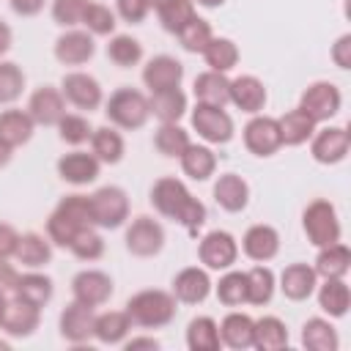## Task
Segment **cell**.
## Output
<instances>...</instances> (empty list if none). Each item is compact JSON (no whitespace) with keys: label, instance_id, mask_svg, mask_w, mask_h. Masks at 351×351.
Returning a JSON list of instances; mask_svg holds the SVG:
<instances>
[{"label":"cell","instance_id":"obj_1","mask_svg":"<svg viewBox=\"0 0 351 351\" xmlns=\"http://www.w3.org/2000/svg\"><path fill=\"white\" fill-rule=\"evenodd\" d=\"M151 203L156 206L159 214L186 225L189 230H197L203 225V219H206L203 203L195 200L186 192V186L181 181H176V178H159L154 184V189H151Z\"/></svg>","mask_w":351,"mask_h":351},{"label":"cell","instance_id":"obj_2","mask_svg":"<svg viewBox=\"0 0 351 351\" xmlns=\"http://www.w3.org/2000/svg\"><path fill=\"white\" fill-rule=\"evenodd\" d=\"M126 315L140 326H165L176 315V299L165 291H140L129 299Z\"/></svg>","mask_w":351,"mask_h":351},{"label":"cell","instance_id":"obj_3","mask_svg":"<svg viewBox=\"0 0 351 351\" xmlns=\"http://www.w3.org/2000/svg\"><path fill=\"white\" fill-rule=\"evenodd\" d=\"M107 115L112 123L123 126V129H137L145 123V118L151 115L148 110V99L140 93V90H132V88H121L110 96L107 101Z\"/></svg>","mask_w":351,"mask_h":351},{"label":"cell","instance_id":"obj_4","mask_svg":"<svg viewBox=\"0 0 351 351\" xmlns=\"http://www.w3.org/2000/svg\"><path fill=\"white\" fill-rule=\"evenodd\" d=\"M304 230L315 247H326V244L340 241V222H337L335 206L326 200H313L304 208Z\"/></svg>","mask_w":351,"mask_h":351},{"label":"cell","instance_id":"obj_5","mask_svg":"<svg viewBox=\"0 0 351 351\" xmlns=\"http://www.w3.org/2000/svg\"><path fill=\"white\" fill-rule=\"evenodd\" d=\"M129 214L126 192L118 186H101L90 195V217L101 228H118Z\"/></svg>","mask_w":351,"mask_h":351},{"label":"cell","instance_id":"obj_6","mask_svg":"<svg viewBox=\"0 0 351 351\" xmlns=\"http://www.w3.org/2000/svg\"><path fill=\"white\" fill-rule=\"evenodd\" d=\"M192 126L208 143H228L233 137V121L222 107L197 104L195 112H192Z\"/></svg>","mask_w":351,"mask_h":351},{"label":"cell","instance_id":"obj_7","mask_svg":"<svg viewBox=\"0 0 351 351\" xmlns=\"http://www.w3.org/2000/svg\"><path fill=\"white\" fill-rule=\"evenodd\" d=\"M244 145H247L252 154H258V156L274 154V151L282 145L280 123H277L274 118H266V115L252 118V121L244 126Z\"/></svg>","mask_w":351,"mask_h":351},{"label":"cell","instance_id":"obj_8","mask_svg":"<svg viewBox=\"0 0 351 351\" xmlns=\"http://www.w3.org/2000/svg\"><path fill=\"white\" fill-rule=\"evenodd\" d=\"M162 241H165V230L159 222H154L151 217H137L129 230H126V247L140 255V258H148V255H156L162 250Z\"/></svg>","mask_w":351,"mask_h":351},{"label":"cell","instance_id":"obj_9","mask_svg":"<svg viewBox=\"0 0 351 351\" xmlns=\"http://www.w3.org/2000/svg\"><path fill=\"white\" fill-rule=\"evenodd\" d=\"M313 121H326L340 110V90L332 82H313L304 93H302V104H299Z\"/></svg>","mask_w":351,"mask_h":351},{"label":"cell","instance_id":"obj_10","mask_svg":"<svg viewBox=\"0 0 351 351\" xmlns=\"http://www.w3.org/2000/svg\"><path fill=\"white\" fill-rule=\"evenodd\" d=\"M71 291H74V299L82 302V304H104L110 296H112V280L104 274V271H80L74 280H71Z\"/></svg>","mask_w":351,"mask_h":351},{"label":"cell","instance_id":"obj_11","mask_svg":"<svg viewBox=\"0 0 351 351\" xmlns=\"http://www.w3.org/2000/svg\"><path fill=\"white\" fill-rule=\"evenodd\" d=\"M236 239L225 230H211L203 241H200V261L208 269H228L236 261Z\"/></svg>","mask_w":351,"mask_h":351},{"label":"cell","instance_id":"obj_12","mask_svg":"<svg viewBox=\"0 0 351 351\" xmlns=\"http://www.w3.org/2000/svg\"><path fill=\"white\" fill-rule=\"evenodd\" d=\"M93 307L90 304H82V302H71L63 315H60V335L71 343H82L93 335Z\"/></svg>","mask_w":351,"mask_h":351},{"label":"cell","instance_id":"obj_13","mask_svg":"<svg viewBox=\"0 0 351 351\" xmlns=\"http://www.w3.org/2000/svg\"><path fill=\"white\" fill-rule=\"evenodd\" d=\"M0 324H3V329L8 335L25 337V335H30L38 326V307L16 296L14 302H5V310H3Z\"/></svg>","mask_w":351,"mask_h":351},{"label":"cell","instance_id":"obj_14","mask_svg":"<svg viewBox=\"0 0 351 351\" xmlns=\"http://www.w3.org/2000/svg\"><path fill=\"white\" fill-rule=\"evenodd\" d=\"M63 96L71 104L82 107V110H93L101 101V88H99V82L93 77H88L82 71H74V74L63 77Z\"/></svg>","mask_w":351,"mask_h":351},{"label":"cell","instance_id":"obj_15","mask_svg":"<svg viewBox=\"0 0 351 351\" xmlns=\"http://www.w3.org/2000/svg\"><path fill=\"white\" fill-rule=\"evenodd\" d=\"M348 145H351L348 132L340 126H329V129L318 132V137L313 140V156L324 165H335L348 154Z\"/></svg>","mask_w":351,"mask_h":351},{"label":"cell","instance_id":"obj_16","mask_svg":"<svg viewBox=\"0 0 351 351\" xmlns=\"http://www.w3.org/2000/svg\"><path fill=\"white\" fill-rule=\"evenodd\" d=\"M184 77V66L176 60V58H167V55H159L154 58L145 71H143V82L151 88V90H165V88H178Z\"/></svg>","mask_w":351,"mask_h":351},{"label":"cell","instance_id":"obj_17","mask_svg":"<svg viewBox=\"0 0 351 351\" xmlns=\"http://www.w3.org/2000/svg\"><path fill=\"white\" fill-rule=\"evenodd\" d=\"M27 115L36 121V123H58L63 115H66V107H63V96L55 90V88H38L33 96H30V104H27Z\"/></svg>","mask_w":351,"mask_h":351},{"label":"cell","instance_id":"obj_18","mask_svg":"<svg viewBox=\"0 0 351 351\" xmlns=\"http://www.w3.org/2000/svg\"><path fill=\"white\" fill-rule=\"evenodd\" d=\"M208 291H211L208 274H206L203 269H195V266L178 271V277L173 280V293H176V299H178V302H186V304L203 302V299L208 296Z\"/></svg>","mask_w":351,"mask_h":351},{"label":"cell","instance_id":"obj_19","mask_svg":"<svg viewBox=\"0 0 351 351\" xmlns=\"http://www.w3.org/2000/svg\"><path fill=\"white\" fill-rule=\"evenodd\" d=\"M58 173L69 184H88V181H93L99 176V159L93 154L74 151V154H66L58 162Z\"/></svg>","mask_w":351,"mask_h":351},{"label":"cell","instance_id":"obj_20","mask_svg":"<svg viewBox=\"0 0 351 351\" xmlns=\"http://www.w3.org/2000/svg\"><path fill=\"white\" fill-rule=\"evenodd\" d=\"M55 55L66 66H80L93 55V38L88 33H82V30L63 33L58 38V44H55Z\"/></svg>","mask_w":351,"mask_h":351},{"label":"cell","instance_id":"obj_21","mask_svg":"<svg viewBox=\"0 0 351 351\" xmlns=\"http://www.w3.org/2000/svg\"><path fill=\"white\" fill-rule=\"evenodd\" d=\"M280 250V236L274 228L269 225H252L247 233H244V252L252 258V261H269L274 258Z\"/></svg>","mask_w":351,"mask_h":351},{"label":"cell","instance_id":"obj_22","mask_svg":"<svg viewBox=\"0 0 351 351\" xmlns=\"http://www.w3.org/2000/svg\"><path fill=\"white\" fill-rule=\"evenodd\" d=\"M280 288L288 299L293 302H302L313 293L315 288V269H310L307 263H291L285 271H282V280H280Z\"/></svg>","mask_w":351,"mask_h":351},{"label":"cell","instance_id":"obj_23","mask_svg":"<svg viewBox=\"0 0 351 351\" xmlns=\"http://www.w3.org/2000/svg\"><path fill=\"white\" fill-rule=\"evenodd\" d=\"M195 96L200 99V104L222 107L225 101H230V82L222 71H206L195 80Z\"/></svg>","mask_w":351,"mask_h":351},{"label":"cell","instance_id":"obj_24","mask_svg":"<svg viewBox=\"0 0 351 351\" xmlns=\"http://www.w3.org/2000/svg\"><path fill=\"white\" fill-rule=\"evenodd\" d=\"M230 101L244 112H258L266 104V88L255 77H239L230 82Z\"/></svg>","mask_w":351,"mask_h":351},{"label":"cell","instance_id":"obj_25","mask_svg":"<svg viewBox=\"0 0 351 351\" xmlns=\"http://www.w3.org/2000/svg\"><path fill=\"white\" fill-rule=\"evenodd\" d=\"M148 110L162 121V123H176L184 110H186V96L178 88H165V90H154Z\"/></svg>","mask_w":351,"mask_h":351},{"label":"cell","instance_id":"obj_26","mask_svg":"<svg viewBox=\"0 0 351 351\" xmlns=\"http://www.w3.org/2000/svg\"><path fill=\"white\" fill-rule=\"evenodd\" d=\"M247 195H250V189L236 173H225L214 184V197L225 211H241L247 206Z\"/></svg>","mask_w":351,"mask_h":351},{"label":"cell","instance_id":"obj_27","mask_svg":"<svg viewBox=\"0 0 351 351\" xmlns=\"http://www.w3.org/2000/svg\"><path fill=\"white\" fill-rule=\"evenodd\" d=\"M348 266H351V250L346 244L335 241V244L321 247L318 261H315V274H321L326 280L329 277H343L348 271Z\"/></svg>","mask_w":351,"mask_h":351},{"label":"cell","instance_id":"obj_28","mask_svg":"<svg viewBox=\"0 0 351 351\" xmlns=\"http://www.w3.org/2000/svg\"><path fill=\"white\" fill-rule=\"evenodd\" d=\"M252 346H258L261 351H277L288 346V332L285 324L274 315H266L261 321H255L252 326Z\"/></svg>","mask_w":351,"mask_h":351},{"label":"cell","instance_id":"obj_29","mask_svg":"<svg viewBox=\"0 0 351 351\" xmlns=\"http://www.w3.org/2000/svg\"><path fill=\"white\" fill-rule=\"evenodd\" d=\"M33 134V118L22 110H5L0 115V140H5L11 148L27 143Z\"/></svg>","mask_w":351,"mask_h":351},{"label":"cell","instance_id":"obj_30","mask_svg":"<svg viewBox=\"0 0 351 351\" xmlns=\"http://www.w3.org/2000/svg\"><path fill=\"white\" fill-rule=\"evenodd\" d=\"M277 123H280V137H282V143H288V145L304 143V140L313 134V126H315V121H313L302 107L288 110Z\"/></svg>","mask_w":351,"mask_h":351},{"label":"cell","instance_id":"obj_31","mask_svg":"<svg viewBox=\"0 0 351 351\" xmlns=\"http://www.w3.org/2000/svg\"><path fill=\"white\" fill-rule=\"evenodd\" d=\"M252 326L255 321L244 313H230L219 326V340H225L230 348H247L252 346Z\"/></svg>","mask_w":351,"mask_h":351},{"label":"cell","instance_id":"obj_32","mask_svg":"<svg viewBox=\"0 0 351 351\" xmlns=\"http://www.w3.org/2000/svg\"><path fill=\"white\" fill-rule=\"evenodd\" d=\"M302 343L310 351H335L337 348V332L329 321L321 318H310L302 329Z\"/></svg>","mask_w":351,"mask_h":351},{"label":"cell","instance_id":"obj_33","mask_svg":"<svg viewBox=\"0 0 351 351\" xmlns=\"http://www.w3.org/2000/svg\"><path fill=\"white\" fill-rule=\"evenodd\" d=\"M318 304H321L329 315H346V310H348V304H351V293H348V285L343 282V277H329V280L321 285Z\"/></svg>","mask_w":351,"mask_h":351},{"label":"cell","instance_id":"obj_34","mask_svg":"<svg viewBox=\"0 0 351 351\" xmlns=\"http://www.w3.org/2000/svg\"><path fill=\"white\" fill-rule=\"evenodd\" d=\"M186 343L192 351H217L219 348V326L211 318H195L186 329Z\"/></svg>","mask_w":351,"mask_h":351},{"label":"cell","instance_id":"obj_35","mask_svg":"<svg viewBox=\"0 0 351 351\" xmlns=\"http://www.w3.org/2000/svg\"><path fill=\"white\" fill-rule=\"evenodd\" d=\"M214 165H217L214 154H211L208 148H203V145H186V151L181 154V167H184V173L192 176L195 181L208 178V176L214 173Z\"/></svg>","mask_w":351,"mask_h":351},{"label":"cell","instance_id":"obj_36","mask_svg":"<svg viewBox=\"0 0 351 351\" xmlns=\"http://www.w3.org/2000/svg\"><path fill=\"white\" fill-rule=\"evenodd\" d=\"M203 55H206V63L211 66V71H222V74L228 69H233L236 60H239V49H236V44L230 38H211L206 44Z\"/></svg>","mask_w":351,"mask_h":351},{"label":"cell","instance_id":"obj_37","mask_svg":"<svg viewBox=\"0 0 351 351\" xmlns=\"http://www.w3.org/2000/svg\"><path fill=\"white\" fill-rule=\"evenodd\" d=\"M14 291H16L19 299H25V302L41 307V304H47L49 296H52V282H49V277H44V274H25V277L16 280V288H14Z\"/></svg>","mask_w":351,"mask_h":351},{"label":"cell","instance_id":"obj_38","mask_svg":"<svg viewBox=\"0 0 351 351\" xmlns=\"http://www.w3.org/2000/svg\"><path fill=\"white\" fill-rule=\"evenodd\" d=\"M129 324H132V321H129L126 313L110 310V313H104V315H99V318L93 321V335H96L101 343H118V340L126 337Z\"/></svg>","mask_w":351,"mask_h":351},{"label":"cell","instance_id":"obj_39","mask_svg":"<svg viewBox=\"0 0 351 351\" xmlns=\"http://www.w3.org/2000/svg\"><path fill=\"white\" fill-rule=\"evenodd\" d=\"M14 255L19 258V263L36 269V266H44L52 252H49V244L38 233H25V236H19V244H16Z\"/></svg>","mask_w":351,"mask_h":351},{"label":"cell","instance_id":"obj_40","mask_svg":"<svg viewBox=\"0 0 351 351\" xmlns=\"http://www.w3.org/2000/svg\"><path fill=\"white\" fill-rule=\"evenodd\" d=\"M274 293V274L266 266H255L247 271V302L266 304Z\"/></svg>","mask_w":351,"mask_h":351},{"label":"cell","instance_id":"obj_41","mask_svg":"<svg viewBox=\"0 0 351 351\" xmlns=\"http://www.w3.org/2000/svg\"><path fill=\"white\" fill-rule=\"evenodd\" d=\"M154 143H156L159 154H165V156H181L186 151V145H189V134L178 123H162L159 132H156V137H154Z\"/></svg>","mask_w":351,"mask_h":351},{"label":"cell","instance_id":"obj_42","mask_svg":"<svg viewBox=\"0 0 351 351\" xmlns=\"http://www.w3.org/2000/svg\"><path fill=\"white\" fill-rule=\"evenodd\" d=\"M90 143H93V156L101 159V162H118L121 154H123V140H121V134L112 132V129H107V126L96 129L93 137H90Z\"/></svg>","mask_w":351,"mask_h":351},{"label":"cell","instance_id":"obj_43","mask_svg":"<svg viewBox=\"0 0 351 351\" xmlns=\"http://www.w3.org/2000/svg\"><path fill=\"white\" fill-rule=\"evenodd\" d=\"M178 38H181L184 49H189V52H203V49H206V44H208L214 36H211V27H208V22H206V19L192 16V19L178 30Z\"/></svg>","mask_w":351,"mask_h":351},{"label":"cell","instance_id":"obj_44","mask_svg":"<svg viewBox=\"0 0 351 351\" xmlns=\"http://www.w3.org/2000/svg\"><path fill=\"white\" fill-rule=\"evenodd\" d=\"M192 16H195L192 0H170L159 8V19H162L165 30H173V33H178Z\"/></svg>","mask_w":351,"mask_h":351},{"label":"cell","instance_id":"obj_45","mask_svg":"<svg viewBox=\"0 0 351 351\" xmlns=\"http://www.w3.org/2000/svg\"><path fill=\"white\" fill-rule=\"evenodd\" d=\"M80 230H82V225H77V222H74L71 217H66L60 208H55L52 217L47 219V233H49V239H52L55 244H60V247H69L71 239H74Z\"/></svg>","mask_w":351,"mask_h":351},{"label":"cell","instance_id":"obj_46","mask_svg":"<svg viewBox=\"0 0 351 351\" xmlns=\"http://www.w3.org/2000/svg\"><path fill=\"white\" fill-rule=\"evenodd\" d=\"M217 296L222 304H230V307L247 302V274H241V271L225 274L217 285Z\"/></svg>","mask_w":351,"mask_h":351},{"label":"cell","instance_id":"obj_47","mask_svg":"<svg viewBox=\"0 0 351 351\" xmlns=\"http://www.w3.org/2000/svg\"><path fill=\"white\" fill-rule=\"evenodd\" d=\"M107 55H110V60L118 63V66H132V63L140 60L143 47H140L132 36H115V38L107 44Z\"/></svg>","mask_w":351,"mask_h":351},{"label":"cell","instance_id":"obj_48","mask_svg":"<svg viewBox=\"0 0 351 351\" xmlns=\"http://www.w3.org/2000/svg\"><path fill=\"white\" fill-rule=\"evenodd\" d=\"M71 252L77 255V258H82V261H96L101 252H104V241H101V236L99 233H93L90 228H82L74 239H71Z\"/></svg>","mask_w":351,"mask_h":351},{"label":"cell","instance_id":"obj_49","mask_svg":"<svg viewBox=\"0 0 351 351\" xmlns=\"http://www.w3.org/2000/svg\"><path fill=\"white\" fill-rule=\"evenodd\" d=\"M82 25L90 30V33H99V36H107L112 33L115 27V16L107 5H99V3H88L85 14H82Z\"/></svg>","mask_w":351,"mask_h":351},{"label":"cell","instance_id":"obj_50","mask_svg":"<svg viewBox=\"0 0 351 351\" xmlns=\"http://www.w3.org/2000/svg\"><path fill=\"white\" fill-rule=\"evenodd\" d=\"M25 74L19 71L16 63H0V104L14 101L22 93Z\"/></svg>","mask_w":351,"mask_h":351},{"label":"cell","instance_id":"obj_51","mask_svg":"<svg viewBox=\"0 0 351 351\" xmlns=\"http://www.w3.org/2000/svg\"><path fill=\"white\" fill-rule=\"evenodd\" d=\"M85 8H88V0H55L52 16L60 25H77V22H82Z\"/></svg>","mask_w":351,"mask_h":351},{"label":"cell","instance_id":"obj_52","mask_svg":"<svg viewBox=\"0 0 351 351\" xmlns=\"http://www.w3.org/2000/svg\"><path fill=\"white\" fill-rule=\"evenodd\" d=\"M58 123H60V137L66 143L77 145V143H85L90 137V126H88V121L82 115H63Z\"/></svg>","mask_w":351,"mask_h":351},{"label":"cell","instance_id":"obj_53","mask_svg":"<svg viewBox=\"0 0 351 351\" xmlns=\"http://www.w3.org/2000/svg\"><path fill=\"white\" fill-rule=\"evenodd\" d=\"M151 3L148 0H118V11L126 22H140L148 14Z\"/></svg>","mask_w":351,"mask_h":351},{"label":"cell","instance_id":"obj_54","mask_svg":"<svg viewBox=\"0 0 351 351\" xmlns=\"http://www.w3.org/2000/svg\"><path fill=\"white\" fill-rule=\"evenodd\" d=\"M16 244H19L16 230H14L11 225L0 222V261H5L8 255H14V252H16Z\"/></svg>","mask_w":351,"mask_h":351},{"label":"cell","instance_id":"obj_55","mask_svg":"<svg viewBox=\"0 0 351 351\" xmlns=\"http://www.w3.org/2000/svg\"><path fill=\"white\" fill-rule=\"evenodd\" d=\"M332 58L340 69H348L351 66V36H340L335 49H332Z\"/></svg>","mask_w":351,"mask_h":351},{"label":"cell","instance_id":"obj_56","mask_svg":"<svg viewBox=\"0 0 351 351\" xmlns=\"http://www.w3.org/2000/svg\"><path fill=\"white\" fill-rule=\"evenodd\" d=\"M16 280H19V274H16L5 261H0V291H11V288H16Z\"/></svg>","mask_w":351,"mask_h":351},{"label":"cell","instance_id":"obj_57","mask_svg":"<svg viewBox=\"0 0 351 351\" xmlns=\"http://www.w3.org/2000/svg\"><path fill=\"white\" fill-rule=\"evenodd\" d=\"M14 11L22 14V16H30V14H38L44 8V0H11Z\"/></svg>","mask_w":351,"mask_h":351},{"label":"cell","instance_id":"obj_58","mask_svg":"<svg viewBox=\"0 0 351 351\" xmlns=\"http://www.w3.org/2000/svg\"><path fill=\"white\" fill-rule=\"evenodd\" d=\"M156 346H159V343H156L154 337H137V340H129V343H126L129 351H134V348H156Z\"/></svg>","mask_w":351,"mask_h":351},{"label":"cell","instance_id":"obj_59","mask_svg":"<svg viewBox=\"0 0 351 351\" xmlns=\"http://www.w3.org/2000/svg\"><path fill=\"white\" fill-rule=\"evenodd\" d=\"M8 47H11V30H8L5 22H0V55H3Z\"/></svg>","mask_w":351,"mask_h":351},{"label":"cell","instance_id":"obj_60","mask_svg":"<svg viewBox=\"0 0 351 351\" xmlns=\"http://www.w3.org/2000/svg\"><path fill=\"white\" fill-rule=\"evenodd\" d=\"M8 159H11V145H8L5 140H0V167H3Z\"/></svg>","mask_w":351,"mask_h":351},{"label":"cell","instance_id":"obj_61","mask_svg":"<svg viewBox=\"0 0 351 351\" xmlns=\"http://www.w3.org/2000/svg\"><path fill=\"white\" fill-rule=\"evenodd\" d=\"M197 3H200V5H208V8H214V5H219L222 0H197Z\"/></svg>","mask_w":351,"mask_h":351},{"label":"cell","instance_id":"obj_62","mask_svg":"<svg viewBox=\"0 0 351 351\" xmlns=\"http://www.w3.org/2000/svg\"><path fill=\"white\" fill-rule=\"evenodd\" d=\"M148 3H151L154 8H162V5H165V3H170V0H148Z\"/></svg>","mask_w":351,"mask_h":351},{"label":"cell","instance_id":"obj_63","mask_svg":"<svg viewBox=\"0 0 351 351\" xmlns=\"http://www.w3.org/2000/svg\"><path fill=\"white\" fill-rule=\"evenodd\" d=\"M3 310H5V299H3V291H0V318H3Z\"/></svg>","mask_w":351,"mask_h":351},{"label":"cell","instance_id":"obj_64","mask_svg":"<svg viewBox=\"0 0 351 351\" xmlns=\"http://www.w3.org/2000/svg\"><path fill=\"white\" fill-rule=\"evenodd\" d=\"M5 348H8V343H5V340H0V351H5Z\"/></svg>","mask_w":351,"mask_h":351}]
</instances>
